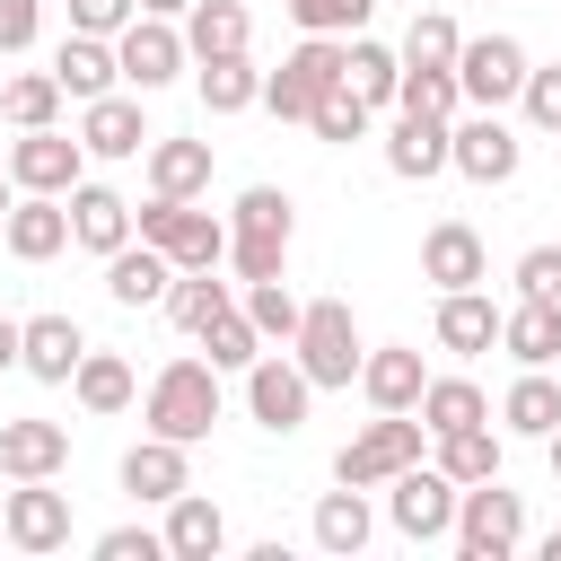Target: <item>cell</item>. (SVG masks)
I'll return each instance as SVG.
<instances>
[{"instance_id":"1","label":"cell","mask_w":561,"mask_h":561,"mask_svg":"<svg viewBox=\"0 0 561 561\" xmlns=\"http://www.w3.org/2000/svg\"><path fill=\"white\" fill-rule=\"evenodd\" d=\"M140 421H149L158 438H175V447L210 438V421H219V368H210V359H167V368L149 377V394H140Z\"/></svg>"},{"instance_id":"2","label":"cell","mask_w":561,"mask_h":561,"mask_svg":"<svg viewBox=\"0 0 561 561\" xmlns=\"http://www.w3.org/2000/svg\"><path fill=\"white\" fill-rule=\"evenodd\" d=\"M131 237H149L175 272H219V263H228V219H210V210H193V202H167V193H149V202L131 210Z\"/></svg>"},{"instance_id":"3","label":"cell","mask_w":561,"mask_h":561,"mask_svg":"<svg viewBox=\"0 0 561 561\" xmlns=\"http://www.w3.org/2000/svg\"><path fill=\"white\" fill-rule=\"evenodd\" d=\"M421 412H377L368 430H351L342 438V456H333V482H351V491H386L403 465H421Z\"/></svg>"},{"instance_id":"4","label":"cell","mask_w":561,"mask_h":561,"mask_svg":"<svg viewBox=\"0 0 561 561\" xmlns=\"http://www.w3.org/2000/svg\"><path fill=\"white\" fill-rule=\"evenodd\" d=\"M447 543L465 552V561H508L517 543H526V500L491 473V482H465L456 491V526H447Z\"/></svg>"},{"instance_id":"5","label":"cell","mask_w":561,"mask_h":561,"mask_svg":"<svg viewBox=\"0 0 561 561\" xmlns=\"http://www.w3.org/2000/svg\"><path fill=\"white\" fill-rule=\"evenodd\" d=\"M289 359L307 368V386H316V394H324V386H351V377H359V324H351V307H342V298L298 307Z\"/></svg>"},{"instance_id":"6","label":"cell","mask_w":561,"mask_h":561,"mask_svg":"<svg viewBox=\"0 0 561 561\" xmlns=\"http://www.w3.org/2000/svg\"><path fill=\"white\" fill-rule=\"evenodd\" d=\"M333 79H342V35H298V53H280V70H263V105L280 123H307Z\"/></svg>"},{"instance_id":"7","label":"cell","mask_w":561,"mask_h":561,"mask_svg":"<svg viewBox=\"0 0 561 561\" xmlns=\"http://www.w3.org/2000/svg\"><path fill=\"white\" fill-rule=\"evenodd\" d=\"M386 517H394L403 543H447V526H456V482H447L438 465H403V473L386 482Z\"/></svg>"},{"instance_id":"8","label":"cell","mask_w":561,"mask_h":561,"mask_svg":"<svg viewBox=\"0 0 561 561\" xmlns=\"http://www.w3.org/2000/svg\"><path fill=\"white\" fill-rule=\"evenodd\" d=\"M114 61H123V88L158 96L167 79H184V61H193V53H184V26H175V18H149V9H140V18L114 35Z\"/></svg>"},{"instance_id":"9","label":"cell","mask_w":561,"mask_h":561,"mask_svg":"<svg viewBox=\"0 0 561 561\" xmlns=\"http://www.w3.org/2000/svg\"><path fill=\"white\" fill-rule=\"evenodd\" d=\"M456 88H465V105H517V88H526V44L517 35H465L456 44Z\"/></svg>"},{"instance_id":"10","label":"cell","mask_w":561,"mask_h":561,"mask_svg":"<svg viewBox=\"0 0 561 561\" xmlns=\"http://www.w3.org/2000/svg\"><path fill=\"white\" fill-rule=\"evenodd\" d=\"M447 167L473 175V184H508V175L526 167V140H517L491 105H473L465 123H447Z\"/></svg>"},{"instance_id":"11","label":"cell","mask_w":561,"mask_h":561,"mask_svg":"<svg viewBox=\"0 0 561 561\" xmlns=\"http://www.w3.org/2000/svg\"><path fill=\"white\" fill-rule=\"evenodd\" d=\"M0 535H9V552L53 561V552H70V500H61L53 482H18V491L0 500Z\"/></svg>"},{"instance_id":"12","label":"cell","mask_w":561,"mask_h":561,"mask_svg":"<svg viewBox=\"0 0 561 561\" xmlns=\"http://www.w3.org/2000/svg\"><path fill=\"white\" fill-rule=\"evenodd\" d=\"M88 175V149H79V131H53V123H35V131H18L9 140V184L18 193H70Z\"/></svg>"},{"instance_id":"13","label":"cell","mask_w":561,"mask_h":561,"mask_svg":"<svg viewBox=\"0 0 561 561\" xmlns=\"http://www.w3.org/2000/svg\"><path fill=\"white\" fill-rule=\"evenodd\" d=\"M307 403H316V386H307V368H298L289 351H263V359L245 368V412H254L272 438L307 430Z\"/></svg>"},{"instance_id":"14","label":"cell","mask_w":561,"mask_h":561,"mask_svg":"<svg viewBox=\"0 0 561 561\" xmlns=\"http://www.w3.org/2000/svg\"><path fill=\"white\" fill-rule=\"evenodd\" d=\"M421 280H430V289H482V280H491V254H482L473 219H438V228L421 237Z\"/></svg>"},{"instance_id":"15","label":"cell","mask_w":561,"mask_h":561,"mask_svg":"<svg viewBox=\"0 0 561 561\" xmlns=\"http://www.w3.org/2000/svg\"><path fill=\"white\" fill-rule=\"evenodd\" d=\"M79 149H88V158H140V149H149L140 96H123V88L88 96V105H79Z\"/></svg>"},{"instance_id":"16","label":"cell","mask_w":561,"mask_h":561,"mask_svg":"<svg viewBox=\"0 0 561 561\" xmlns=\"http://www.w3.org/2000/svg\"><path fill=\"white\" fill-rule=\"evenodd\" d=\"M0 237H9L18 263H53V254L70 245V202H61V193H18L9 219H0Z\"/></svg>"},{"instance_id":"17","label":"cell","mask_w":561,"mask_h":561,"mask_svg":"<svg viewBox=\"0 0 561 561\" xmlns=\"http://www.w3.org/2000/svg\"><path fill=\"white\" fill-rule=\"evenodd\" d=\"M70 202V245H88V254H114V245H131V202L114 193V184H70L61 193Z\"/></svg>"},{"instance_id":"18","label":"cell","mask_w":561,"mask_h":561,"mask_svg":"<svg viewBox=\"0 0 561 561\" xmlns=\"http://www.w3.org/2000/svg\"><path fill=\"white\" fill-rule=\"evenodd\" d=\"M79 351H88V333H79L70 316H26V324H18V368H26L35 386H70Z\"/></svg>"},{"instance_id":"19","label":"cell","mask_w":561,"mask_h":561,"mask_svg":"<svg viewBox=\"0 0 561 561\" xmlns=\"http://www.w3.org/2000/svg\"><path fill=\"white\" fill-rule=\"evenodd\" d=\"M421 386H430V368H421V351H412V342L359 351V394H368V412H412V403H421Z\"/></svg>"},{"instance_id":"20","label":"cell","mask_w":561,"mask_h":561,"mask_svg":"<svg viewBox=\"0 0 561 561\" xmlns=\"http://www.w3.org/2000/svg\"><path fill=\"white\" fill-rule=\"evenodd\" d=\"M70 465V430L61 421H0V473L9 482H53Z\"/></svg>"},{"instance_id":"21","label":"cell","mask_w":561,"mask_h":561,"mask_svg":"<svg viewBox=\"0 0 561 561\" xmlns=\"http://www.w3.org/2000/svg\"><path fill=\"white\" fill-rule=\"evenodd\" d=\"M158 535H167V561H219V552H228V517H219V500H202L193 482L167 500V526H158Z\"/></svg>"},{"instance_id":"22","label":"cell","mask_w":561,"mask_h":561,"mask_svg":"<svg viewBox=\"0 0 561 561\" xmlns=\"http://www.w3.org/2000/svg\"><path fill=\"white\" fill-rule=\"evenodd\" d=\"M342 88H351L368 114H377V105H394V88H403V53H394V44H377L368 26H359V35H342Z\"/></svg>"},{"instance_id":"23","label":"cell","mask_w":561,"mask_h":561,"mask_svg":"<svg viewBox=\"0 0 561 561\" xmlns=\"http://www.w3.org/2000/svg\"><path fill=\"white\" fill-rule=\"evenodd\" d=\"M386 167H394L403 184H430V175H447V123H438V114H403V105H394Z\"/></svg>"},{"instance_id":"24","label":"cell","mask_w":561,"mask_h":561,"mask_svg":"<svg viewBox=\"0 0 561 561\" xmlns=\"http://www.w3.org/2000/svg\"><path fill=\"white\" fill-rule=\"evenodd\" d=\"M184 482H193V465H184V447H175V438H158V430L123 456V491H131L140 508H167Z\"/></svg>"},{"instance_id":"25","label":"cell","mask_w":561,"mask_h":561,"mask_svg":"<svg viewBox=\"0 0 561 561\" xmlns=\"http://www.w3.org/2000/svg\"><path fill=\"white\" fill-rule=\"evenodd\" d=\"M53 79H61V96H70V105L105 96V88L123 79V61H114V35H61V53H53Z\"/></svg>"},{"instance_id":"26","label":"cell","mask_w":561,"mask_h":561,"mask_svg":"<svg viewBox=\"0 0 561 561\" xmlns=\"http://www.w3.org/2000/svg\"><path fill=\"white\" fill-rule=\"evenodd\" d=\"M149 193H167V202H202L210 193V140H158L149 131Z\"/></svg>"},{"instance_id":"27","label":"cell","mask_w":561,"mask_h":561,"mask_svg":"<svg viewBox=\"0 0 561 561\" xmlns=\"http://www.w3.org/2000/svg\"><path fill=\"white\" fill-rule=\"evenodd\" d=\"M167 280H175V263H167L149 237L105 254V298H114V307H158V298H167Z\"/></svg>"},{"instance_id":"28","label":"cell","mask_w":561,"mask_h":561,"mask_svg":"<svg viewBox=\"0 0 561 561\" xmlns=\"http://www.w3.org/2000/svg\"><path fill=\"white\" fill-rule=\"evenodd\" d=\"M438 351H456V359H473V351H491L500 342V307L482 298V289H438Z\"/></svg>"},{"instance_id":"29","label":"cell","mask_w":561,"mask_h":561,"mask_svg":"<svg viewBox=\"0 0 561 561\" xmlns=\"http://www.w3.org/2000/svg\"><path fill=\"white\" fill-rule=\"evenodd\" d=\"M70 394H79V412L114 421V412H131V403H140V377H131V359H114V351H79Z\"/></svg>"},{"instance_id":"30","label":"cell","mask_w":561,"mask_h":561,"mask_svg":"<svg viewBox=\"0 0 561 561\" xmlns=\"http://www.w3.org/2000/svg\"><path fill=\"white\" fill-rule=\"evenodd\" d=\"M175 26H184V53H193V61H219V53H245V44H254L245 0H193Z\"/></svg>"},{"instance_id":"31","label":"cell","mask_w":561,"mask_h":561,"mask_svg":"<svg viewBox=\"0 0 561 561\" xmlns=\"http://www.w3.org/2000/svg\"><path fill=\"white\" fill-rule=\"evenodd\" d=\"M500 351H508L517 368H552V359H561V307H543V298L500 307Z\"/></svg>"},{"instance_id":"32","label":"cell","mask_w":561,"mask_h":561,"mask_svg":"<svg viewBox=\"0 0 561 561\" xmlns=\"http://www.w3.org/2000/svg\"><path fill=\"white\" fill-rule=\"evenodd\" d=\"M500 430H508V438H552V430H561V386H552L543 368H526V377L500 394Z\"/></svg>"},{"instance_id":"33","label":"cell","mask_w":561,"mask_h":561,"mask_svg":"<svg viewBox=\"0 0 561 561\" xmlns=\"http://www.w3.org/2000/svg\"><path fill=\"white\" fill-rule=\"evenodd\" d=\"M193 88H202V105H210V114H245V105H263V70H254L245 53L193 61Z\"/></svg>"},{"instance_id":"34","label":"cell","mask_w":561,"mask_h":561,"mask_svg":"<svg viewBox=\"0 0 561 561\" xmlns=\"http://www.w3.org/2000/svg\"><path fill=\"white\" fill-rule=\"evenodd\" d=\"M412 412H421V430L438 438V430H473V421H491V394H482L473 377H430Z\"/></svg>"},{"instance_id":"35","label":"cell","mask_w":561,"mask_h":561,"mask_svg":"<svg viewBox=\"0 0 561 561\" xmlns=\"http://www.w3.org/2000/svg\"><path fill=\"white\" fill-rule=\"evenodd\" d=\"M368 535H377L368 491H351V482H342V491H324V500H316V543H324V552H342V561H351V552H368Z\"/></svg>"},{"instance_id":"36","label":"cell","mask_w":561,"mask_h":561,"mask_svg":"<svg viewBox=\"0 0 561 561\" xmlns=\"http://www.w3.org/2000/svg\"><path fill=\"white\" fill-rule=\"evenodd\" d=\"M193 342H202V351H210V368H237V377H245V368H254V359H263V351H272V342H263V333H254V316H245V307H237V298H228V307H219V316H210V324H202V333H193Z\"/></svg>"},{"instance_id":"37","label":"cell","mask_w":561,"mask_h":561,"mask_svg":"<svg viewBox=\"0 0 561 561\" xmlns=\"http://www.w3.org/2000/svg\"><path fill=\"white\" fill-rule=\"evenodd\" d=\"M438 473L465 491V482H491L500 473V430L473 421V430H438Z\"/></svg>"},{"instance_id":"38","label":"cell","mask_w":561,"mask_h":561,"mask_svg":"<svg viewBox=\"0 0 561 561\" xmlns=\"http://www.w3.org/2000/svg\"><path fill=\"white\" fill-rule=\"evenodd\" d=\"M456 44H465V35H456L447 9H412V26H403L394 53H403V70H456Z\"/></svg>"},{"instance_id":"39","label":"cell","mask_w":561,"mask_h":561,"mask_svg":"<svg viewBox=\"0 0 561 561\" xmlns=\"http://www.w3.org/2000/svg\"><path fill=\"white\" fill-rule=\"evenodd\" d=\"M228 237H298V210H289V193L280 184H245L237 193V210H228Z\"/></svg>"},{"instance_id":"40","label":"cell","mask_w":561,"mask_h":561,"mask_svg":"<svg viewBox=\"0 0 561 561\" xmlns=\"http://www.w3.org/2000/svg\"><path fill=\"white\" fill-rule=\"evenodd\" d=\"M158 307L175 316V333H202V324H210V316L228 307V280H219V272H175Z\"/></svg>"},{"instance_id":"41","label":"cell","mask_w":561,"mask_h":561,"mask_svg":"<svg viewBox=\"0 0 561 561\" xmlns=\"http://www.w3.org/2000/svg\"><path fill=\"white\" fill-rule=\"evenodd\" d=\"M0 114H9L18 131L53 123V114H61V79H53V70H18V79H0Z\"/></svg>"},{"instance_id":"42","label":"cell","mask_w":561,"mask_h":561,"mask_svg":"<svg viewBox=\"0 0 561 561\" xmlns=\"http://www.w3.org/2000/svg\"><path fill=\"white\" fill-rule=\"evenodd\" d=\"M237 289H245V298H237V307H245V316H254V333H263V342H280V351H289V333H298V298H289V280H280V272H272V280H237Z\"/></svg>"},{"instance_id":"43","label":"cell","mask_w":561,"mask_h":561,"mask_svg":"<svg viewBox=\"0 0 561 561\" xmlns=\"http://www.w3.org/2000/svg\"><path fill=\"white\" fill-rule=\"evenodd\" d=\"M394 105H403V114H438V123H456V105H465V88H456V70H403V88H394Z\"/></svg>"},{"instance_id":"44","label":"cell","mask_w":561,"mask_h":561,"mask_svg":"<svg viewBox=\"0 0 561 561\" xmlns=\"http://www.w3.org/2000/svg\"><path fill=\"white\" fill-rule=\"evenodd\" d=\"M307 131H316V140H342V149H351V140H368V105H359V96H351V88L333 79V88L316 96V114H307Z\"/></svg>"},{"instance_id":"45","label":"cell","mask_w":561,"mask_h":561,"mask_svg":"<svg viewBox=\"0 0 561 561\" xmlns=\"http://www.w3.org/2000/svg\"><path fill=\"white\" fill-rule=\"evenodd\" d=\"M289 18H298V35H359L377 18V0H289Z\"/></svg>"},{"instance_id":"46","label":"cell","mask_w":561,"mask_h":561,"mask_svg":"<svg viewBox=\"0 0 561 561\" xmlns=\"http://www.w3.org/2000/svg\"><path fill=\"white\" fill-rule=\"evenodd\" d=\"M517 105H526V123L535 131H561V61H526V88H517Z\"/></svg>"},{"instance_id":"47","label":"cell","mask_w":561,"mask_h":561,"mask_svg":"<svg viewBox=\"0 0 561 561\" xmlns=\"http://www.w3.org/2000/svg\"><path fill=\"white\" fill-rule=\"evenodd\" d=\"M517 298L561 307V245H526V254H517Z\"/></svg>"},{"instance_id":"48","label":"cell","mask_w":561,"mask_h":561,"mask_svg":"<svg viewBox=\"0 0 561 561\" xmlns=\"http://www.w3.org/2000/svg\"><path fill=\"white\" fill-rule=\"evenodd\" d=\"M280 263H289L280 237H228V272H237V280H272Z\"/></svg>"},{"instance_id":"49","label":"cell","mask_w":561,"mask_h":561,"mask_svg":"<svg viewBox=\"0 0 561 561\" xmlns=\"http://www.w3.org/2000/svg\"><path fill=\"white\" fill-rule=\"evenodd\" d=\"M96 561H167V535L158 526H105L96 535Z\"/></svg>"},{"instance_id":"50","label":"cell","mask_w":561,"mask_h":561,"mask_svg":"<svg viewBox=\"0 0 561 561\" xmlns=\"http://www.w3.org/2000/svg\"><path fill=\"white\" fill-rule=\"evenodd\" d=\"M140 18V0H70V35H123Z\"/></svg>"},{"instance_id":"51","label":"cell","mask_w":561,"mask_h":561,"mask_svg":"<svg viewBox=\"0 0 561 561\" xmlns=\"http://www.w3.org/2000/svg\"><path fill=\"white\" fill-rule=\"evenodd\" d=\"M44 26V0H0V53H26Z\"/></svg>"},{"instance_id":"52","label":"cell","mask_w":561,"mask_h":561,"mask_svg":"<svg viewBox=\"0 0 561 561\" xmlns=\"http://www.w3.org/2000/svg\"><path fill=\"white\" fill-rule=\"evenodd\" d=\"M0 368H18V316H0Z\"/></svg>"},{"instance_id":"53","label":"cell","mask_w":561,"mask_h":561,"mask_svg":"<svg viewBox=\"0 0 561 561\" xmlns=\"http://www.w3.org/2000/svg\"><path fill=\"white\" fill-rule=\"evenodd\" d=\"M140 9H149V18H184L193 0H140Z\"/></svg>"},{"instance_id":"54","label":"cell","mask_w":561,"mask_h":561,"mask_svg":"<svg viewBox=\"0 0 561 561\" xmlns=\"http://www.w3.org/2000/svg\"><path fill=\"white\" fill-rule=\"evenodd\" d=\"M543 465H552V482H561V430H552V438H543Z\"/></svg>"},{"instance_id":"55","label":"cell","mask_w":561,"mask_h":561,"mask_svg":"<svg viewBox=\"0 0 561 561\" xmlns=\"http://www.w3.org/2000/svg\"><path fill=\"white\" fill-rule=\"evenodd\" d=\"M543 561H561V526H552V535H543Z\"/></svg>"},{"instance_id":"56","label":"cell","mask_w":561,"mask_h":561,"mask_svg":"<svg viewBox=\"0 0 561 561\" xmlns=\"http://www.w3.org/2000/svg\"><path fill=\"white\" fill-rule=\"evenodd\" d=\"M0 219H9V175H0Z\"/></svg>"},{"instance_id":"57","label":"cell","mask_w":561,"mask_h":561,"mask_svg":"<svg viewBox=\"0 0 561 561\" xmlns=\"http://www.w3.org/2000/svg\"><path fill=\"white\" fill-rule=\"evenodd\" d=\"M0 543H9V535H0Z\"/></svg>"},{"instance_id":"58","label":"cell","mask_w":561,"mask_h":561,"mask_svg":"<svg viewBox=\"0 0 561 561\" xmlns=\"http://www.w3.org/2000/svg\"><path fill=\"white\" fill-rule=\"evenodd\" d=\"M412 9H421V0H412Z\"/></svg>"}]
</instances>
